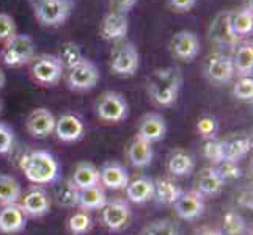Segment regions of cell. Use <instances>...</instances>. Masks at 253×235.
<instances>
[{"mask_svg":"<svg viewBox=\"0 0 253 235\" xmlns=\"http://www.w3.org/2000/svg\"><path fill=\"white\" fill-rule=\"evenodd\" d=\"M182 86V75L176 67L154 71L148 80V96L159 107H170L176 102Z\"/></svg>","mask_w":253,"mask_h":235,"instance_id":"obj_1","label":"cell"},{"mask_svg":"<svg viewBox=\"0 0 253 235\" xmlns=\"http://www.w3.org/2000/svg\"><path fill=\"white\" fill-rule=\"evenodd\" d=\"M21 169L32 184L47 185L58 179L60 165L47 151H32L21 159Z\"/></svg>","mask_w":253,"mask_h":235,"instance_id":"obj_2","label":"cell"},{"mask_svg":"<svg viewBox=\"0 0 253 235\" xmlns=\"http://www.w3.org/2000/svg\"><path fill=\"white\" fill-rule=\"evenodd\" d=\"M2 62L10 67H19L30 63L35 58V42L29 34H14L6 41L0 52Z\"/></svg>","mask_w":253,"mask_h":235,"instance_id":"obj_3","label":"cell"},{"mask_svg":"<svg viewBox=\"0 0 253 235\" xmlns=\"http://www.w3.org/2000/svg\"><path fill=\"white\" fill-rule=\"evenodd\" d=\"M71 10V0H38L35 5V16L42 25L58 27L66 22Z\"/></svg>","mask_w":253,"mask_h":235,"instance_id":"obj_4","label":"cell"},{"mask_svg":"<svg viewBox=\"0 0 253 235\" xmlns=\"http://www.w3.org/2000/svg\"><path fill=\"white\" fill-rule=\"evenodd\" d=\"M138 60H140L138 58V52L132 42L120 41L112 50L110 69L121 77L134 75L138 69Z\"/></svg>","mask_w":253,"mask_h":235,"instance_id":"obj_5","label":"cell"},{"mask_svg":"<svg viewBox=\"0 0 253 235\" xmlns=\"http://www.w3.org/2000/svg\"><path fill=\"white\" fill-rule=\"evenodd\" d=\"M127 102L120 93H104L96 103V115L104 123H120L127 116Z\"/></svg>","mask_w":253,"mask_h":235,"instance_id":"obj_6","label":"cell"},{"mask_svg":"<svg viewBox=\"0 0 253 235\" xmlns=\"http://www.w3.org/2000/svg\"><path fill=\"white\" fill-rule=\"evenodd\" d=\"M63 66L60 65L58 58L55 55H40L33 58L32 63V77L35 82L44 86H52L60 82L63 75Z\"/></svg>","mask_w":253,"mask_h":235,"instance_id":"obj_7","label":"cell"},{"mask_svg":"<svg viewBox=\"0 0 253 235\" xmlns=\"http://www.w3.org/2000/svg\"><path fill=\"white\" fill-rule=\"evenodd\" d=\"M66 82L74 91H90L99 82V71L93 62L84 58L79 65L68 71Z\"/></svg>","mask_w":253,"mask_h":235,"instance_id":"obj_8","label":"cell"},{"mask_svg":"<svg viewBox=\"0 0 253 235\" xmlns=\"http://www.w3.org/2000/svg\"><path fill=\"white\" fill-rule=\"evenodd\" d=\"M101 221L109 231L125 229L130 221V208L123 199H112L101 208Z\"/></svg>","mask_w":253,"mask_h":235,"instance_id":"obj_9","label":"cell"},{"mask_svg":"<svg viewBox=\"0 0 253 235\" xmlns=\"http://www.w3.org/2000/svg\"><path fill=\"white\" fill-rule=\"evenodd\" d=\"M170 50L174 58L179 62L190 63L194 62L200 50V41L198 36L190 30H181L174 33V36L170 41Z\"/></svg>","mask_w":253,"mask_h":235,"instance_id":"obj_10","label":"cell"},{"mask_svg":"<svg viewBox=\"0 0 253 235\" xmlns=\"http://www.w3.org/2000/svg\"><path fill=\"white\" fill-rule=\"evenodd\" d=\"M50 196L49 193L41 187H32L27 193L21 196L19 205L25 216H32V218H40L44 216L50 210Z\"/></svg>","mask_w":253,"mask_h":235,"instance_id":"obj_11","label":"cell"},{"mask_svg":"<svg viewBox=\"0 0 253 235\" xmlns=\"http://www.w3.org/2000/svg\"><path fill=\"white\" fill-rule=\"evenodd\" d=\"M55 116L47 108H35L27 116V130L29 134L37 140H44L50 134H54L55 129Z\"/></svg>","mask_w":253,"mask_h":235,"instance_id":"obj_12","label":"cell"},{"mask_svg":"<svg viewBox=\"0 0 253 235\" xmlns=\"http://www.w3.org/2000/svg\"><path fill=\"white\" fill-rule=\"evenodd\" d=\"M173 205H174V212H176V215L181 220H186V221L197 220L198 216L203 213V208H205L203 195L198 193L197 190L182 191Z\"/></svg>","mask_w":253,"mask_h":235,"instance_id":"obj_13","label":"cell"},{"mask_svg":"<svg viewBox=\"0 0 253 235\" xmlns=\"http://www.w3.org/2000/svg\"><path fill=\"white\" fill-rule=\"evenodd\" d=\"M209 39L219 46H236L238 38L231 30V11L219 13L209 27Z\"/></svg>","mask_w":253,"mask_h":235,"instance_id":"obj_14","label":"cell"},{"mask_svg":"<svg viewBox=\"0 0 253 235\" xmlns=\"http://www.w3.org/2000/svg\"><path fill=\"white\" fill-rule=\"evenodd\" d=\"M54 132L60 141L74 143V141H79L84 136L85 124L79 116L73 115V113H66V115H62L55 121Z\"/></svg>","mask_w":253,"mask_h":235,"instance_id":"obj_15","label":"cell"},{"mask_svg":"<svg viewBox=\"0 0 253 235\" xmlns=\"http://www.w3.org/2000/svg\"><path fill=\"white\" fill-rule=\"evenodd\" d=\"M165 134H167V124L158 113H148L138 123L137 136L150 144L164 140Z\"/></svg>","mask_w":253,"mask_h":235,"instance_id":"obj_16","label":"cell"},{"mask_svg":"<svg viewBox=\"0 0 253 235\" xmlns=\"http://www.w3.org/2000/svg\"><path fill=\"white\" fill-rule=\"evenodd\" d=\"M234 72L233 60L228 55L214 54L208 58L206 62V75L214 83H228Z\"/></svg>","mask_w":253,"mask_h":235,"instance_id":"obj_17","label":"cell"},{"mask_svg":"<svg viewBox=\"0 0 253 235\" xmlns=\"http://www.w3.org/2000/svg\"><path fill=\"white\" fill-rule=\"evenodd\" d=\"M129 30L127 16L123 13L110 11L102 19L101 24V36L107 41H123Z\"/></svg>","mask_w":253,"mask_h":235,"instance_id":"obj_18","label":"cell"},{"mask_svg":"<svg viewBox=\"0 0 253 235\" xmlns=\"http://www.w3.org/2000/svg\"><path fill=\"white\" fill-rule=\"evenodd\" d=\"M129 184V176L125 167L117 162L106 163L99 169V185L109 190H125Z\"/></svg>","mask_w":253,"mask_h":235,"instance_id":"obj_19","label":"cell"},{"mask_svg":"<svg viewBox=\"0 0 253 235\" xmlns=\"http://www.w3.org/2000/svg\"><path fill=\"white\" fill-rule=\"evenodd\" d=\"M27 216L22 212L19 204L5 205L0 208V232L2 234H17L24 231Z\"/></svg>","mask_w":253,"mask_h":235,"instance_id":"obj_20","label":"cell"},{"mask_svg":"<svg viewBox=\"0 0 253 235\" xmlns=\"http://www.w3.org/2000/svg\"><path fill=\"white\" fill-rule=\"evenodd\" d=\"M225 160L238 163L246 157L252 149V138L247 134H233L222 141Z\"/></svg>","mask_w":253,"mask_h":235,"instance_id":"obj_21","label":"cell"},{"mask_svg":"<svg viewBox=\"0 0 253 235\" xmlns=\"http://www.w3.org/2000/svg\"><path fill=\"white\" fill-rule=\"evenodd\" d=\"M107 204L106 191L101 185L90 187L79 190V199H77V207L84 212L90 210H101V208Z\"/></svg>","mask_w":253,"mask_h":235,"instance_id":"obj_22","label":"cell"},{"mask_svg":"<svg viewBox=\"0 0 253 235\" xmlns=\"http://www.w3.org/2000/svg\"><path fill=\"white\" fill-rule=\"evenodd\" d=\"M126 190V196L130 202L134 204H145L154 195V182L150 177H138L132 182H129Z\"/></svg>","mask_w":253,"mask_h":235,"instance_id":"obj_23","label":"cell"},{"mask_svg":"<svg viewBox=\"0 0 253 235\" xmlns=\"http://www.w3.org/2000/svg\"><path fill=\"white\" fill-rule=\"evenodd\" d=\"M225 185V180L220 177V174L217 172L215 167H208L200 172L197 180V191L206 196L219 195Z\"/></svg>","mask_w":253,"mask_h":235,"instance_id":"obj_24","label":"cell"},{"mask_svg":"<svg viewBox=\"0 0 253 235\" xmlns=\"http://www.w3.org/2000/svg\"><path fill=\"white\" fill-rule=\"evenodd\" d=\"M73 184L79 188H90L99 185V169L90 162H81L73 172Z\"/></svg>","mask_w":253,"mask_h":235,"instance_id":"obj_25","label":"cell"},{"mask_svg":"<svg viewBox=\"0 0 253 235\" xmlns=\"http://www.w3.org/2000/svg\"><path fill=\"white\" fill-rule=\"evenodd\" d=\"M127 159L137 168H145L153 160V147L150 143L135 136L127 147Z\"/></svg>","mask_w":253,"mask_h":235,"instance_id":"obj_26","label":"cell"},{"mask_svg":"<svg viewBox=\"0 0 253 235\" xmlns=\"http://www.w3.org/2000/svg\"><path fill=\"white\" fill-rule=\"evenodd\" d=\"M22 187L19 180L8 174H0V205H11L21 201Z\"/></svg>","mask_w":253,"mask_h":235,"instance_id":"obj_27","label":"cell"},{"mask_svg":"<svg viewBox=\"0 0 253 235\" xmlns=\"http://www.w3.org/2000/svg\"><path fill=\"white\" fill-rule=\"evenodd\" d=\"M181 193H182L181 188L170 179H158L154 182L153 198H156V201H158L159 204L173 205L174 202H176V199L179 198Z\"/></svg>","mask_w":253,"mask_h":235,"instance_id":"obj_28","label":"cell"},{"mask_svg":"<svg viewBox=\"0 0 253 235\" xmlns=\"http://www.w3.org/2000/svg\"><path fill=\"white\" fill-rule=\"evenodd\" d=\"M167 169L174 177H186L194 171V160L187 152L178 149L169 157Z\"/></svg>","mask_w":253,"mask_h":235,"instance_id":"obj_29","label":"cell"},{"mask_svg":"<svg viewBox=\"0 0 253 235\" xmlns=\"http://www.w3.org/2000/svg\"><path fill=\"white\" fill-rule=\"evenodd\" d=\"M233 66L234 72H238L241 77L250 75L253 71V47L250 42H244L238 47V50L234 52Z\"/></svg>","mask_w":253,"mask_h":235,"instance_id":"obj_30","label":"cell"},{"mask_svg":"<svg viewBox=\"0 0 253 235\" xmlns=\"http://www.w3.org/2000/svg\"><path fill=\"white\" fill-rule=\"evenodd\" d=\"M55 57L58 58V62L63 66V69H68V71L77 66L84 60L81 47L73 41H66L63 44H60L58 54Z\"/></svg>","mask_w":253,"mask_h":235,"instance_id":"obj_31","label":"cell"},{"mask_svg":"<svg viewBox=\"0 0 253 235\" xmlns=\"http://www.w3.org/2000/svg\"><path fill=\"white\" fill-rule=\"evenodd\" d=\"M77 199H79V188H77L71 179L60 182L55 188V201L60 207L73 208L77 207Z\"/></svg>","mask_w":253,"mask_h":235,"instance_id":"obj_32","label":"cell"},{"mask_svg":"<svg viewBox=\"0 0 253 235\" xmlns=\"http://www.w3.org/2000/svg\"><path fill=\"white\" fill-rule=\"evenodd\" d=\"M231 30L239 39L241 36H247L253 30V14L252 10L244 8L238 13H231Z\"/></svg>","mask_w":253,"mask_h":235,"instance_id":"obj_33","label":"cell"},{"mask_svg":"<svg viewBox=\"0 0 253 235\" xmlns=\"http://www.w3.org/2000/svg\"><path fill=\"white\" fill-rule=\"evenodd\" d=\"M93 228V220L88 215V212L79 210L73 213L68 220V231L73 235H84L86 232H90Z\"/></svg>","mask_w":253,"mask_h":235,"instance_id":"obj_34","label":"cell"},{"mask_svg":"<svg viewBox=\"0 0 253 235\" xmlns=\"http://www.w3.org/2000/svg\"><path fill=\"white\" fill-rule=\"evenodd\" d=\"M203 155L205 159L209 160L214 165H219L225 160V154H223V144L220 140H215V138H209L203 144Z\"/></svg>","mask_w":253,"mask_h":235,"instance_id":"obj_35","label":"cell"},{"mask_svg":"<svg viewBox=\"0 0 253 235\" xmlns=\"http://www.w3.org/2000/svg\"><path fill=\"white\" fill-rule=\"evenodd\" d=\"M140 235H178V229L171 220H156L148 224Z\"/></svg>","mask_w":253,"mask_h":235,"instance_id":"obj_36","label":"cell"},{"mask_svg":"<svg viewBox=\"0 0 253 235\" xmlns=\"http://www.w3.org/2000/svg\"><path fill=\"white\" fill-rule=\"evenodd\" d=\"M223 229L228 235H244L246 232V221L236 212H228L223 216Z\"/></svg>","mask_w":253,"mask_h":235,"instance_id":"obj_37","label":"cell"},{"mask_svg":"<svg viewBox=\"0 0 253 235\" xmlns=\"http://www.w3.org/2000/svg\"><path fill=\"white\" fill-rule=\"evenodd\" d=\"M233 94H234V98H238L239 101H252V98H253L252 77L250 75L241 77L233 86Z\"/></svg>","mask_w":253,"mask_h":235,"instance_id":"obj_38","label":"cell"},{"mask_svg":"<svg viewBox=\"0 0 253 235\" xmlns=\"http://www.w3.org/2000/svg\"><path fill=\"white\" fill-rule=\"evenodd\" d=\"M215 169H217V172L220 174V177H222L223 180L238 179V177H241V172H242L238 163L228 162V160H223L222 163L215 165Z\"/></svg>","mask_w":253,"mask_h":235,"instance_id":"obj_39","label":"cell"},{"mask_svg":"<svg viewBox=\"0 0 253 235\" xmlns=\"http://www.w3.org/2000/svg\"><path fill=\"white\" fill-rule=\"evenodd\" d=\"M14 144V132L10 126L0 123V155L8 154Z\"/></svg>","mask_w":253,"mask_h":235,"instance_id":"obj_40","label":"cell"},{"mask_svg":"<svg viewBox=\"0 0 253 235\" xmlns=\"http://www.w3.org/2000/svg\"><path fill=\"white\" fill-rule=\"evenodd\" d=\"M16 34V22L6 13H0V41H8Z\"/></svg>","mask_w":253,"mask_h":235,"instance_id":"obj_41","label":"cell"},{"mask_svg":"<svg viewBox=\"0 0 253 235\" xmlns=\"http://www.w3.org/2000/svg\"><path fill=\"white\" fill-rule=\"evenodd\" d=\"M198 132L202 134L205 138H214L215 132H217V123L212 118H202L198 121Z\"/></svg>","mask_w":253,"mask_h":235,"instance_id":"obj_42","label":"cell"},{"mask_svg":"<svg viewBox=\"0 0 253 235\" xmlns=\"http://www.w3.org/2000/svg\"><path fill=\"white\" fill-rule=\"evenodd\" d=\"M197 0H169V5L176 13H187L195 6Z\"/></svg>","mask_w":253,"mask_h":235,"instance_id":"obj_43","label":"cell"},{"mask_svg":"<svg viewBox=\"0 0 253 235\" xmlns=\"http://www.w3.org/2000/svg\"><path fill=\"white\" fill-rule=\"evenodd\" d=\"M137 0H110V6L113 8V11L117 13H129L135 6Z\"/></svg>","mask_w":253,"mask_h":235,"instance_id":"obj_44","label":"cell"},{"mask_svg":"<svg viewBox=\"0 0 253 235\" xmlns=\"http://www.w3.org/2000/svg\"><path fill=\"white\" fill-rule=\"evenodd\" d=\"M239 204L242 207H246V208H252V193L247 190V191H244V193L241 195L239 198Z\"/></svg>","mask_w":253,"mask_h":235,"instance_id":"obj_45","label":"cell"},{"mask_svg":"<svg viewBox=\"0 0 253 235\" xmlns=\"http://www.w3.org/2000/svg\"><path fill=\"white\" fill-rule=\"evenodd\" d=\"M197 235H222V231L212 229V228H203L197 232Z\"/></svg>","mask_w":253,"mask_h":235,"instance_id":"obj_46","label":"cell"},{"mask_svg":"<svg viewBox=\"0 0 253 235\" xmlns=\"http://www.w3.org/2000/svg\"><path fill=\"white\" fill-rule=\"evenodd\" d=\"M5 82H6V77H5V72L2 71V69H0V90L3 88L5 86Z\"/></svg>","mask_w":253,"mask_h":235,"instance_id":"obj_47","label":"cell"},{"mask_svg":"<svg viewBox=\"0 0 253 235\" xmlns=\"http://www.w3.org/2000/svg\"><path fill=\"white\" fill-rule=\"evenodd\" d=\"M2 110H3V101L0 99V113H2Z\"/></svg>","mask_w":253,"mask_h":235,"instance_id":"obj_48","label":"cell"}]
</instances>
